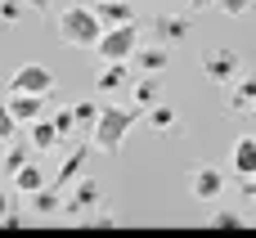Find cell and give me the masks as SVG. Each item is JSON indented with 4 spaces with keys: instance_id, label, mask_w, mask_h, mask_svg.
<instances>
[{
    "instance_id": "1f68e13d",
    "label": "cell",
    "mask_w": 256,
    "mask_h": 238,
    "mask_svg": "<svg viewBox=\"0 0 256 238\" xmlns=\"http://www.w3.org/2000/svg\"><path fill=\"white\" fill-rule=\"evenodd\" d=\"M252 122H256V104H252Z\"/></svg>"
},
{
    "instance_id": "30bf717a",
    "label": "cell",
    "mask_w": 256,
    "mask_h": 238,
    "mask_svg": "<svg viewBox=\"0 0 256 238\" xmlns=\"http://www.w3.org/2000/svg\"><path fill=\"white\" fill-rule=\"evenodd\" d=\"M27 144H32L36 153H50V148H58V144H63V135L54 130V122H50V117H36V122H27Z\"/></svg>"
},
{
    "instance_id": "603a6c76",
    "label": "cell",
    "mask_w": 256,
    "mask_h": 238,
    "mask_svg": "<svg viewBox=\"0 0 256 238\" xmlns=\"http://www.w3.org/2000/svg\"><path fill=\"white\" fill-rule=\"evenodd\" d=\"M18 126H22V122H18V117H14V108L0 99V144H9V140L18 135Z\"/></svg>"
},
{
    "instance_id": "ac0fdd59",
    "label": "cell",
    "mask_w": 256,
    "mask_h": 238,
    "mask_svg": "<svg viewBox=\"0 0 256 238\" xmlns=\"http://www.w3.org/2000/svg\"><path fill=\"white\" fill-rule=\"evenodd\" d=\"M234 171H238V180L243 176H256V135H243L234 144Z\"/></svg>"
},
{
    "instance_id": "e0dca14e",
    "label": "cell",
    "mask_w": 256,
    "mask_h": 238,
    "mask_svg": "<svg viewBox=\"0 0 256 238\" xmlns=\"http://www.w3.org/2000/svg\"><path fill=\"white\" fill-rule=\"evenodd\" d=\"M130 94H135V104H140L144 112H148L153 104H162V81H158V72H144V76L135 81V90H130Z\"/></svg>"
},
{
    "instance_id": "9a60e30c",
    "label": "cell",
    "mask_w": 256,
    "mask_h": 238,
    "mask_svg": "<svg viewBox=\"0 0 256 238\" xmlns=\"http://www.w3.org/2000/svg\"><path fill=\"white\" fill-rule=\"evenodd\" d=\"M86 158H90V148H86V144H76V148H72V153L63 158V166H58V176H54V189H63V194H68V184H72V180L81 176Z\"/></svg>"
},
{
    "instance_id": "277c9868",
    "label": "cell",
    "mask_w": 256,
    "mask_h": 238,
    "mask_svg": "<svg viewBox=\"0 0 256 238\" xmlns=\"http://www.w3.org/2000/svg\"><path fill=\"white\" fill-rule=\"evenodd\" d=\"M104 184L99 180H90V176H76V189L68 184V194H63V207L58 212H68V216H90V212H99L104 207Z\"/></svg>"
},
{
    "instance_id": "5bb4252c",
    "label": "cell",
    "mask_w": 256,
    "mask_h": 238,
    "mask_svg": "<svg viewBox=\"0 0 256 238\" xmlns=\"http://www.w3.org/2000/svg\"><path fill=\"white\" fill-rule=\"evenodd\" d=\"M45 99H50V94H9V108H14V117L27 126V122L45 117Z\"/></svg>"
},
{
    "instance_id": "7a4b0ae2",
    "label": "cell",
    "mask_w": 256,
    "mask_h": 238,
    "mask_svg": "<svg viewBox=\"0 0 256 238\" xmlns=\"http://www.w3.org/2000/svg\"><path fill=\"white\" fill-rule=\"evenodd\" d=\"M58 36L68 40V45H90L94 50V40L104 36V22H99V14L90 9V4H68V9H58Z\"/></svg>"
},
{
    "instance_id": "44dd1931",
    "label": "cell",
    "mask_w": 256,
    "mask_h": 238,
    "mask_svg": "<svg viewBox=\"0 0 256 238\" xmlns=\"http://www.w3.org/2000/svg\"><path fill=\"white\" fill-rule=\"evenodd\" d=\"M50 122H54V130H58L63 140H72V135H76V112H72V104H68V108H54V117H50Z\"/></svg>"
},
{
    "instance_id": "6da1fadb",
    "label": "cell",
    "mask_w": 256,
    "mask_h": 238,
    "mask_svg": "<svg viewBox=\"0 0 256 238\" xmlns=\"http://www.w3.org/2000/svg\"><path fill=\"white\" fill-rule=\"evenodd\" d=\"M140 104L135 108H122V104H104L99 108V122L90 126V144L99 148V153H108V158H117L122 153V144H126V135H130V126L140 122Z\"/></svg>"
},
{
    "instance_id": "5b68a950",
    "label": "cell",
    "mask_w": 256,
    "mask_h": 238,
    "mask_svg": "<svg viewBox=\"0 0 256 238\" xmlns=\"http://www.w3.org/2000/svg\"><path fill=\"white\" fill-rule=\"evenodd\" d=\"M50 90H54V72L45 63H22L4 86V94H50Z\"/></svg>"
},
{
    "instance_id": "4dcf8cb0",
    "label": "cell",
    "mask_w": 256,
    "mask_h": 238,
    "mask_svg": "<svg viewBox=\"0 0 256 238\" xmlns=\"http://www.w3.org/2000/svg\"><path fill=\"white\" fill-rule=\"evenodd\" d=\"M27 4H36V9H50V4H54V0H27Z\"/></svg>"
},
{
    "instance_id": "3957f363",
    "label": "cell",
    "mask_w": 256,
    "mask_h": 238,
    "mask_svg": "<svg viewBox=\"0 0 256 238\" xmlns=\"http://www.w3.org/2000/svg\"><path fill=\"white\" fill-rule=\"evenodd\" d=\"M135 45H140V27H135V22H117V27H104V36L94 40V54H99L104 63H108V58H126V63H130Z\"/></svg>"
},
{
    "instance_id": "484cf974",
    "label": "cell",
    "mask_w": 256,
    "mask_h": 238,
    "mask_svg": "<svg viewBox=\"0 0 256 238\" xmlns=\"http://www.w3.org/2000/svg\"><path fill=\"white\" fill-rule=\"evenodd\" d=\"M22 4L27 0H0V22H18L22 18Z\"/></svg>"
},
{
    "instance_id": "83f0119b",
    "label": "cell",
    "mask_w": 256,
    "mask_h": 238,
    "mask_svg": "<svg viewBox=\"0 0 256 238\" xmlns=\"http://www.w3.org/2000/svg\"><path fill=\"white\" fill-rule=\"evenodd\" d=\"M212 4H216V0H184V9H189V14H202V9H212Z\"/></svg>"
},
{
    "instance_id": "d6a6232c",
    "label": "cell",
    "mask_w": 256,
    "mask_h": 238,
    "mask_svg": "<svg viewBox=\"0 0 256 238\" xmlns=\"http://www.w3.org/2000/svg\"><path fill=\"white\" fill-rule=\"evenodd\" d=\"M0 90H4V81H0Z\"/></svg>"
},
{
    "instance_id": "52a82bcc",
    "label": "cell",
    "mask_w": 256,
    "mask_h": 238,
    "mask_svg": "<svg viewBox=\"0 0 256 238\" xmlns=\"http://www.w3.org/2000/svg\"><path fill=\"white\" fill-rule=\"evenodd\" d=\"M189 194H194L198 202H216V198L225 194V176H220V166H212V162L194 166V176H189Z\"/></svg>"
},
{
    "instance_id": "2e32d148",
    "label": "cell",
    "mask_w": 256,
    "mask_h": 238,
    "mask_svg": "<svg viewBox=\"0 0 256 238\" xmlns=\"http://www.w3.org/2000/svg\"><path fill=\"white\" fill-rule=\"evenodd\" d=\"M9 180H14V194H22V198H32V194L45 184V176H40V162H22V166H18Z\"/></svg>"
},
{
    "instance_id": "d6986e66",
    "label": "cell",
    "mask_w": 256,
    "mask_h": 238,
    "mask_svg": "<svg viewBox=\"0 0 256 238\" xmlns=\"http://www.w3.org/2000/svg\"><path fill=\"white\" fill-rule=\"evenodd\" d=\"M27 202H32V212H36V216H50V212H58V207H63V189H54V184H40V189L27 198Z\"/></svg>"
},
{
    "instance_id": "7402d4cb",
    "label": "cell",
    "mask_w": 256,
    "mask_h": 238,
    "mask_svg": "<svg viewBox=\"0 0 256 238\" xmlns=\"http://www.w3.org/2000/svg\"><path fill=\"white\" fill-rule=\"evenodd\" d=\"M99 108H104V104H94V99H81V104H72V112H76V126H86V130H90V126L99 122Z\"/></svg>"
},
{
    "instance_id": "7c38bea8",
    "label": "cell",
    "mask_w": 256,
    "mask_h": 238,
    "mask_svg": "<svg viewBox=\"0 0 256 238\" xmlns=\"http://www.w3.org/2000/svg\"><path fill=\"white\" fill-rule=\"evenodd\" d=\"M252 104H256V72L234 76V90H230V112H252Z\"/></svg>"
},
{
    "instance_id": "9c48e42d",
    "label": "cell",
    "mask_w": 256,
    "mask_h": 238,
    "mask_svg": "<svg viewBox=\"0 0 256 238\" xmlns=\"http://www.w3.org/2000/svg\"><path fill=\"white\" fill-rule=\"evenodd\" d=\"M126 81H130L126 58H108V63L99 68V76H94V90H99V94H108V90H126Z\"/></svg>"
},
{
    "instance_id": "d4e9b609",
    "label": "cell",
    "mask_w": 256,
    "mask_h": 238,
    "mask_svg": "<svg viewBox=\"0 0 256 238\" xmlns=\"http://www.w3.org/2000/svg\"><path fill=\"white\" fill-rule=\"evenodd\" d=\"M22 162H32V153H27V148H18V144H14V148H9V153H4V162H0V166H4V176H14V171H18V166H22Z\"/></svg>"
},
{
    "instance_id": "f546056e",
    "label": "cell",
    "mask_w": 256,
    "mask_h": 238,
    "mask_svg": "<svg viewBox=\"0 0 256 238\" xmlns=\"http://www.w3.org/2000/svg\"><path fill=\"white\" fill-rule=\"evenodd\" d=\"M9 207H14V198H9V194L0 189V225H4V216H9Z\"/></svg>"
},
{
    "instance_id": "8fae6325",
    "label": "cell",
    "mask_w": 256,
    "mask_h": 238,
    "mask_svg": "<svg viewBox=\"0 0 256 238\" xmlns=\"http://www.w3.org/2000/svg\"><path fill=\"white\" fill-rule=\"evenodd\" d=\"M90 9L99 14V22H104V27H117V22H135V9H130V0H94Z\"/></svg>"
},
{
    "instance_id": "cb8c5ba5",
    "label": "cell",
    "mask_w": 256,
    "mask_h": 238,
    "mask_svg": "<svg viewBox=\"0 0 256 238\" xmlns=\"http://www.w3.org/2000/svg\"><path fill=\"white\" fill-rule=\"evenodd\" d=\"M207 225H212V230H238V225H243V216H234V212H225V207H220V212H212V216H207Z\"/></svg>"
},
{
    "instance_id": "8992f818",
    "label": "cell",
    "mask_w": 256,
    "mask_h": 238,
    "mask_svg": "<svg viewBox=\"0 0 256 238\" xmlns=\"http://www.w3.org/2000/svg\"><path fill=\"white\" fill-rule=\"evenodd\" d=\"M202 76L212 86H230L238 76V50L220 45V50H202Z\"/></svg>"
},
{
    "instance_id": "ffe728a7",
    "label": "cell",
    "mask_w": 256,
    "mask_h": 238,
    "mask_svg": "<svg viewBox=\"0 0 256 238\" xmlns=\"http://www.w3.org/2000/svg\"><path fill=\"white\" fill-rule=\"evenodd\" d=\"M148 126H153L158 135H171V130L180 126V112H176L171 104H153V108H148Z\"/></svg>"
},
{
    "instance_id": "f1b7e54d",
    "label": "cell",
    "mask_w": 256,
    "mask_h": 238,
    "mask_svg": "<svg viewBox=\"0 0 256 238\" xmlns=\"http://www.w3.org/2000/svg\"><path fill=\"white\" fill-rule=\"evenodd\" d=\"M243 198H252V202H256V176H243Z\"/></svg>"
},
{
    "instance_id": "4316f807",
    "label": "cell",
    "mask_w": 256,
    "mask_h": 238,
    "mask_svg": "<svg viewBox=\"0 0 256 238\" xmlns=\"http://www.w3.org/2000/svg\"><path fill=\"white\" fill-rule=\"evenodd\" d=\"M220 4V14H230V18H243L248 9H252V0H216Z\"/></svg>"
},
{
    "instance_id": "4fadbf2b",
    "label": "cell",
    "mask_w": 256,
    "mask_h": 238,
    "mask_svg": "<svg viewBox=\"0 0 256 238\" xmlns=\"http://www.w3.org/2000/svg\"><path fill=\"white\" fill-rule=\"evenodd\" d=\"M130 58H135V68H140V72H162V68L171 63V54H166V45H162V40H158V45H135V54H130Z\"/></svg>"
},
{
    "instance_id": "ba28073f",
    "label": "cell",
    "mask_w": 256,
    "mask_h": 238,
    "mask_svg": "<svg viewBox=\"0 0 256 238\" xmlns=\"http://www.w3.org/2000/svg\"><path fill=\"white\" fill-rule=\"evenodd\" d=\"M189 32H194V18H189V14H158V18H153V36H158L162 45L184 40Z\"/></svg>"
}]
</instances>
